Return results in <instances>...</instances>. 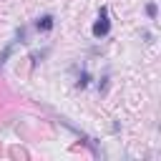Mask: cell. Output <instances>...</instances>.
<instances>
[{
    "instance_id": "3957f363",
    "label": "cell",
    "mask_w": 161,
    "mask_h": 161,
    "mask_svg": "<svg viewBox=\"0 0 161 161\" xmlns=\"http://www.w3.org/2000/svg\"><path fill=\"white\" fill-rule=\"evenodd\" d=\"M156 15H158L156 3H146V18H148V20H156Z\"/></svg>"
},
{
    "instance_id": "277c9868",
    "label": "cell",
    "mask_w": 161,
    "mask_h": 161,
    "mask_svg": "<svg viewBox=\"0 0 161 161\" xmlns=\"http://www.w3.org/2000/svg\"><path fill=\"white\" fill-rule=\"evenodd\" d=\"M13 48H15V40H13V43H10V45H8V48H5L3 53H0V65H3V63H5V60H8L10 55H13Z\"/></svg>"
},
{
    "instance_id": "6da1fadb",
    "label": "cell",
    "mask_w": 161,
    "mask_h": 161,
    "mask_svg": "<svg viewBox=\"0 0 161 161\" xmlns=\"http://www.w3.org/2000/svg\"><path fill=\"white\" fill-rule=\"evenodd\" d=\"M91 33H93L96 40H101V38H106L111 33V18H108V10L106 8H101V13H98V18H96V23L91 28Z\"/></svg>"
},
{
    "instance_id": "5b68a950",
    "label": "cell",
    "mask_w": 161,
    "mask_h": 161,
    "mask_svg": "<svg viewBox=\"0 0 161 161\" xmlns=\"http://www.w3.org/2000/svg\"><path fill=\"white\" fill-rule=\"evenodd\" d=\"M88 80H91V75L83 70V73H80V78H78V88H86V86H88Z\"/></svg>"
},
{
    "instance_id": "7a4b0ae2",
    "label": "cell",
    "mask_w": 161,
    "mask_h": 161,
    "mask_svg": "<svg viewBox=\"0 0 161 161\" xmlns=\"http://www.w3.org/2000/svg\"><path fill=\"white\" fill-rule=\"evenodd\" d=\"M33 28H35L38 33H50V30L55 28V18H53L50 13H45V15H40V18L33 23Z\"/></svg>"
}]
</instances>
